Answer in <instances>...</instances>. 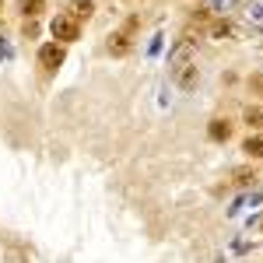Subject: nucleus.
I'll use <instances>...</instances> for the list:
<instances>
[{"label":"nucleus","instance_id":"obj_4","mask_svg":"<svg viewBox=\"0 0 263 263\" xmlns=\"http://www.w3.org/2000/svg\"><path fill=\"white\" fill-rule=\"evenodd\" d=\"M35 60H39V67H46V70H60L63 60H67V46H60V42H42Z\"/></svg>","mask_w":263,"mask_h":263},{"label":"nucleus","instance_id":"obj_2","mask_svg":"<svg viewBox=\"0 0 263 263\" xmlns=\"http://www.w3.org/2000/svg\"><path fill=\"white\" fill-rule=\"evenodd\" d=\"M168 74H172V84L179 88V91H193L197 84H200V67L197 60H186L179 67H168Z\"/></svg>","mask_w":263,"mask_h":263},{"label":"nucleus","instance_id":"obj_9","mask_svg":"<svg viewBox=\"0 0 263 263\" xmlns=\"http://www.w3.org/2000/svg\"><path fill=\"white\" fill-rule=\"evenodd\" d=\"M242 151H246V158L260 162L263 158V134H249V137L242 141Z\"/></svg>","mask_w":263,"mask_h":263},{"label":"nucleus","instance_id":"obj_3","mask_svg":"<svg viewBox=\"0 0 263 263\" xmlns=\"http://www.w3.org/2000/svg\"><path fill=\"white\" fill-rule=\"evenodd\" d=\"M134 28H137V18H130L120 32L109 35V53L112 57H130V49H134Z\"/></svg>","mask_w":263,"mask_h":263},{"label":"nucleus","instance_id":"obj_8","mask_svg":"<svg viewBox=\"0 0 263 263\" xmlns=\"http://www.w3.org/2000/svg\"><path fill=\"white\" fill-rule=\"evenodd\" d=\"M242 123L253 130V134H263V105H246Z\"/></svg>","mask_w":263,"mask_h":263},{"label":"nucleus","instance_id":"obj_7","mask_svg":"<svg viewBox=\"0 0 263 263\" xmlns=\"http://www.w3.org/2000/svg\"><path fill=\"white\" fill-rule=\"evenodd\" d=\"M207 35L218 39V42H228V39H235V25H232L228 18H214L211 25H207Z\"/></svg>","mask_w":263,"mask_h":263},{"label":"nucleus","instance_id":"obj_1","mask_svg":"<svg viewBox=\"0 0 263 263\" xmlns=\"http://www.w3.org/2000/svg\"><path fill=\"white\" fill-rule=\"evenodd\" d=\"M49 32H53V42H60V46H70V42L81 39V21L70 18V14H57V18L49 21Z\"/></svg>","mask_w":263,"mask_h":263},{"label":"nucleus","instance_id":"obj_17","mask_svg":"<svg viewBox=\"0 0 263 263\" xmlns=\"http://www.w3.org/2000/svg\"><path fill=\"white\" fill-rule=\"evenodd\" d=\"M0 11H4V0H0Z\"/></svg>","mask_w":263,"mask_h":263},{"label":"nucleus","instance_id":"obj_13","mask_svg":"<svg viewBox=\"0 0 263 263\" xmlns=\"http://www.w3.org/2000/svg\"><path fill=\"white\" fill-rule=\"evenodd\" d=\"M239 4H242V0H207V7L218 11V14H232V11H239Z\"/></svg>","mask_w":263,"mask_h":263},{"label":"nucleus","instance_id":"obj_10","mask_svg":"<svg viewBox=\"0 0 263 263\" xmlns=\"http://www.w3.org/2000/svg\"><path fill=\"white\" fill-rule=\"evenodd\" d=\"M18 11H21L25 21H35L42 11H46V0H18Z\"/></svg>","mask_w":263,"mask_h":263},{"label":"nucleus","instance_id":"obj_12","mask_svg":"<svg viewBox=\"0 0 263 263\" xmlns=\"http://www.w3.org/2000/svg\"><path fill=\"white\" fill-rule=\"evenodd\" d=\"M91 14H95V0H74V4H70V18L88 21Z\"/></svg>","mask_w":263,"mask_h":263},{"label":"nucleus","instance_id":"obj_6","mask_svg":"<svg viewBox=\"0 0 263 263\" xmlns=\"http://www.w3.org/2000/svg\"><path fill=\"white\" fill-rule=\"evenodd\" d=\"M232 134H235V126H232V120H224V116H214V120L207 123V137L214 144H228Z\"/></svg>","mask_w":263,"mask_h":263},{"label":"nucleus","instance_id":"obj_11","mask_svg":"<svg viewBox=\"0 0 263 263\" xmlns=\"http://www.w3.org/2000/svg\"><path fill=\"white\" fill-rule=\"evenodd\" d=\"M253 179H256V168L253 165H235L232 168V182L235 186H253Z\"/></svg>","mask_w":263,"mask_h":263},{"label":"nucleus","instance_id":"obj_5","mask_svg":"<svg viewBox=\"0 0 263 263\" xmlns=\"http://www.w3.org/2000/svg\"><path fill=\"white\" fill-rule=\"evenodd\" d=\"M239 14H242V21L253 32L263 35V0H242V4H239Z\"/></svg>","mask_w":263,"mask_h":263},{"label":"nucleus","instance_id":"obj_15","mask_svg":"<svg viewBox=\"0 0 263 263\" xmlns=\"http://www.w3.org/2000/svg\"><path fill=\"white\" fill-rule=\"evenodd\" d=\"M249 88H256V91H263V74H253V78H249Z\"/></svg>","mask_w":263,"mask_h":263},{"label":"nucleus","instance_id":"obj_16","mask_svg":"<svg viewBox=\"0 0 263 263\" xmlns=\"http://www.w3.org/2000/svg\"><path fill=\"white\" fill-rule=\"evenodd\" d=\"M35 32H39V25H35V21H25V39H28V35H35Z\"/></svg>","mask_w":263,"mask_h":263},{"label":"nucleus","instance_id":"obj_14","mask_svg":"<svg viewBox=\"0 0 263 263\" xmlns=\"http://www.w3.org/2000/svg\"><path fill=\"white\" fill-rule=\"evenodd\" d=\"M190 21H197V25H211V7H207V4H193V7H190Z\"/></svg>","mask_w":263,"mask_h":263}]
</instances>
